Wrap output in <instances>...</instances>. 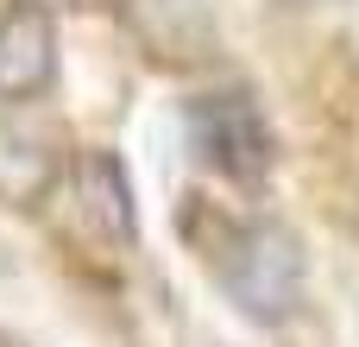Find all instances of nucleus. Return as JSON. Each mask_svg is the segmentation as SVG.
I'll use <instances>...</instances> for the list:
<instances>
[{
    "mask_svg": "<svg viewBox=\"0 0 359 347\" xmlns=\"http://www.w3.org/2000/svg\"><path fill=\"white\" fill-rule=\"evenodd\" d=\"M177 228L252 329L297 322L303 291H309V259H303V240L284 221H240V215L215 209L208 196H183Z\"/></svg>",
    "mask_w": 359,
    "mask_h": 347,
    "instance_id": "f257e3e1",
    "label": "nucleus"
},
{
    "mask_svg": "<svg viewBox=\"0 0 359 347\" xmlns=\"http://www.w3.org/2000/svg\"><path fill=\"white\" fill-rule=\"evenodd\" d=\"M183 133H189V152L221 171L227 183L240 190H259L278 164V133L265 120V107L246 95V89H227V95H202L183 107Z\"/></svg>",
    "mask_w": 359,
    "mask_h": 347,
    "instance_id": "f03ea898",
    "label": "nucleus"
},
{
    "mask_svg": "<svg viewBox=\"0 0 359 347\" xmlns=\"http://www.w3.org/2000/svg\"><path fill=\"white\" fill-rule=\"evenodd\" d=\"M120 19L133 32V44L145 51V63L158 70H208L221 63V19L215 0H120Z\"/></svg>",
    "mask_w": 359,
    "mask_h": 347,
    "instance_id": "7ed1b4c3",
    "label": "nucleus"
},
{
    "mask_svg": "<svg viewBox=\"0 0 359 347\" xmlns=\"http://www.w3.org/2000/svg\"><path fill=\"white\" fill-rule=\"evenodd\" d=\"M69 209H76V228L95 247H107V253H133L139 247V202H133V177H126L120 152H107V145L76 152Z\"/></svg>",
    "mask_w": 359,
    "mask_h": 347,
    "instance_id": "20e7f679",
    "label": "nucleus"
},
{
    "mask_svg": "<svg viewBox=\"0 0 359 347\" xmlns=\"http://www.w3.org/2000/svg\"><path fill=\"white\" fill-rule=\"evenodd\" d=\"M57 89V13L50 0L0 6V101H44Z\"/></svg>",
    "mask_w": 359,
    "mask_h": 347,
    "instance_id": "39448f33",
    "label": "nucleus"
},
{
    "mask_svg": "<svg viewBox=\"0 0 359 347\" xmlns=\"http://www.w3.org/2000/svg\"><path fill=\"white\" fill-rule=\"evenodd\" d=\"M63 183V152L44 126L0 114V209L38 215L50 202V190Z\"/></svg>",
    "mask_w": 359,
    "mask_h": 347,
    "instance_id": "423d86ee",
    "label": "nucleus"
},
{
    "mask_svg": "<svg viewBox=\"0 0 359 347\" xmlns=\"http://www.w3.org/2000/svg\"><path fill=\"white\" fill-rule=\"evenodd\" d=\"M278 6H303V0H278Z\"/></svg>",
    "mask_w": 359,
    "mask_h": 347,
    "instance_id": "0eeeda50",
    "label": "nucleus"
},
{
    "mask_svg": "<svg viewBox=\"0 0 359 347\" xmlns=\"http://www.w3.org/2000/svg\"><path fill=\"white\" fill-rule=\"evenodd\" d=\"M0 347H13V341H6V335H0Z\"/></svg>",
    "mask_w": 359,
    "mask_h": 347,
    "instance_id": "6e6552de",
    "label": "nucleus"
}]
</instances>
